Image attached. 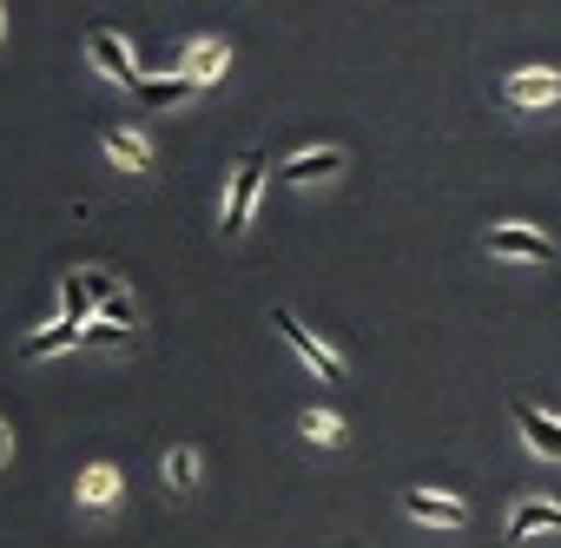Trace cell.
I'll use <instances>...</instances> for the list:
<instances>
[{
	"instance_id": "obj_9",
	"label": "cell",
	"mask_w": 561,
	"mask_h": 548,
	"mask_svg": "<svg viewBox=\"0 0 561 548\" xmlns=\"http://www.w3.org/2000/svg\"><path fill=\"white\" fill-rule=\"evenodd\" d=\"M337 172H344V146H311V152H298V159L277 165V179H285V185H311V179H337Z\"/></svg>"
},
{
	"instance_id": "obj_13",
	"label": "cell",
	"mask_w": 561,
	"mask_h": 548,
	"mask_svg": "<svg viewBox=\"0 0 561 548\" xmlns=\"http://www.w3.org/2000/svg\"><path fill=\"white\" fill-rule=\"evenodd\" d=\"M133 93H139V106L165 113V106H185V100L198 93V80H185V73H165V80H139Z\"/></svg>"
},
{
	"instance_id": "obj_17",
	"label": "cell",
	"mask_w": 561,
	"mask_h": 548,
	"mask_svg": "<svg viewBox=\"0 0 561 548\" xmlns=\"http://www.w3.org/2000/svg\"><path fill=\"white\" fill-rule=\"evenodd\" d=\"M298 430H305L311 443H331V449L344 443V416H337V410H305V416H298Z\"/></svg>"
},
{
	"instance_id": "obj_11",
	"label": "cell",
	"mask_w": 561,
	"mask_h": 548,
	"mask_svg": "<svg viewBox=\"0 0 561 548\" xmlns=\"http://www.w3.org/2000/svg\"><path fill=\"white\" fill-rule=\"evenodd\" d=\"M80 338H87V324L60 318V324H47V331L21 338V357H27V364H41V357H54V351H80Z\"/></svg>"
},
{
	"instance_id": "obj_21",
	"label": "cell",
	"mask_w": 561,
	"mask_h": 548,
	"mask_svg": "<svg viewBox=\"0 0 561 548\" xmlns=\"http://www.w3.org/2000/svg\"><path fill=\"white\" fill-rule=\"evenodd\" d=\"M0 34H8V14H0Z\"/></svg>"
},
{
	"instance_id": "obj_10",
	"label": "cell",
	"mask_w": 561,
	"mask_h": 548,
	"mask_svg": "<svg viewBox=\"0 0 561 548\" xmlns=\"http://www.w3.org/2000/svg\"><path fill=\"white\" fill-rule=\"evenodd\" d=\"M100 146H106V159H119L126 172H152V165H159V159H152V139L133 133V126H106Z\"/></svg>"
},
{
	"instance_id": "obj_19",
	"label": "cell",
	"mask_w": 561,
	"mask_h": 548,
	"mask_svg": "<svg viewBox=\"0 0 561 548\" xmlns=\"http://www.w3.org/2000/svg\"><path fill=\"white\" fill-rule=\"evenodd\" d=\"M126 338H133V331H119V324H106V318H93V324H87V338H80V344H87V351H119V344H126Z\"/></svg>"
},
{
	"instance_id": "obj_12",
	"label": "cell",
	"mask_w": 561,
	"mask_h": 548,
	"mask_svg": "<svg viewBox=\"0 0 561 548\" xmlns=\"http://www.w3.org/2000/svg\"><path fill=\"white\" fill-rule=\"evenodd\" d=\"M179 67H185V80H198V87H211V80H218V73L231 67V47H225V41H192Z\"/></svg>"
},
{
	"instance_id": "obj_2",
	"label": "cell",
	"mask_w": 561,
	"mask_h": 548,
	"mask_svg": "<svg viewBox=\"0 0 561 548\" xmlns=\"http://www.w3.org/2000/svg\"><path fill=\"white\" fill-rule=\"evenodd\" d=\"M257 192H264V152L251 146V152L231 165V192H225V238H238V231L251 225V205H257Z\"/></svg>"
},
{
	"instance_id": "obj_7",
	"label": "cell",
	"mask_w": 561,
	"mask_h": 548,
	"mask_svg": "<svg viewBox=\"0 0 561 548\" xmlns=\"http://www.w3.org/2000/svg\"><path fill=\"white\" fill-rule=\"evenodd\" d=\"M403 509L416 522H436V528H469V502L443 495V489H403Z\"/></svg>"
},
{
	"instance_id": "obj_14",
	"label": "cell",
	"mask_w": 561,
	"mask_h": 548,
	"mask_svg": "<svg viewBox=\"0 0 561 548\" xmlns=\"http://www.w3.org/2000/svg\"><path fill=\"white\" fill-rule=\"evenodd\" d=\"M119 489H126V476H119L113 463L80 469V502H87V509H113V502H119Z\"/></svg>"
},
{
	"instance_id": "obj_20",
	"label": "cell",
	"mask_w": 561,
	"mask_h": 548,
	"mask_svg": "<svg viewBox=\"0 0 561 548\" xmlns=\"http://www.w3.org/2000/svg\"><path fill=\"white\" fill-rule=\"evenodd\" d=\"M14 456V436H8V423H0V463H8Z\"/></svg>"
},
{
	"instance_id": "obj_3",
	"label": "cell",
	"mask_w": 561,
	"mask_h": 548,
	"mask_svg": "<svg viewBox=\"0 0 561 548\" xmlns=\"http://www.w3.org/2000/svg\"><path fill=\"white\" fill-rule=\"evenodd\" d=\"M502 100H508L515 113H541V106L561 100V73H554V67H515V73L502 80Z\"/></svg>"
},
{
	"instance_id": "obj_6",
	"label": "cell",
	"mask_w": 561,
	"mask_h": 548,
	"mask_svg": "<svg viewBox=\"0 0 561 548\" xmlns=\"http://www.w3.org/2000/svg\"><path fill=\"white\" fill-rule=\"evenodd\" d=\"M508 423L522 430V443L535 449V456H548V463H561V416H548V410H535V403H508Z\"/></svg>"
},
{
	"instance_id": "obj_15",
	"label": "cell",
	"mask_w": 561,
	"mask_h": 548,
	"mask_svg": "<svg viewBox=\"0 0 561 548\" xmlns=\"http://www.w3.org/2000/svg\"><path fill=\"white\" fill-rule=\"evenodd\" d=\"M535 528H561V502H515L508 509V541H528Z\"/></svg>"
},
{
	"instance_id": "obj_1",
	"label": "cell",
	"mask_w": 561,
	"mask_h": 548,
	"mask_svg": "<svg viewBox=\"0 0 561 548\" xmlns=\"http://www.w3.org/2000/svg\"><path fill=\"white\" fill-rule=\"evenodd\" d=\"M271 331L285 338V344H291V351H298V357H305L318 377H324V384H344V377H351V370H344V357H337L331 344H318V331H311L298 311H285V305H277V311H271Z\"/></svg>"
},
{
	"instance_id": "obj_16",
	"label": "cell",
	"mask_w": 561,
	"mask_h": 548,
	"mask_svg": "<svg viewBox=\"0 0 561 548\" xmlns=\"http://www.w3.org/2000/svg\"><path fill=\"white\" fill-rule=\"evenodd\" d=\"M60 298H67V318H73V324H93V318H100V305H93V285H87V271H73V278L60 285Z\"/></svg>"
},
{
	"instance_id": "obj_18",
	"label": "cell",
	"mask_w": 561,
	"mask_h": 548,
	"mask_svg": "<svg viewBox=\"0 0 561 548\" xmlns=\"http://www.w3.org/2000/svg\"><path fill=\"white\" fill-rule=\"evenodd\" d=\"M159 469H165V482H172V489H192V482H198V449H185V443H179Z\"/></svg>"
},
{
	"instance_id": "obj_5",
	"label": "cell",
	"mask_w": 561,
	"mask_h": 548,
	"mask_svg": "<svg viewBox=\"0 0 561 548\" xmlns=\"http://www.w3.org/2000/svg\"><path fill=\"white\" fill-rule=\"evenodd\" d=\"M489 258H522V264H548L554 258V244L535 231V225H489Z\"/></svg>"
},
{
	"instance_id": "obj_8",
	"label": "cell",
	"mask_w": 561,
	"mask_h": 548,
	"mask_svg": "<svg viewBox=\"0 0 561 548\" xmlns=\"http://www.w3.org/2000/svg\"><path fill=\"white\" fill-rule=\"evenodd\" d=\"M87 285H93V305H100V318H106V324L139 331V305H133V292H126V285H113L106 271H87Z\"/></svg>"
},
{
	"instance_id": "obj_4",
	"label": "cell",
	"mask_w": 561,
	"mask_h": 548,
	"mask_svg": "<svg viewBox=\"0 0 561 548\" xmlns=\"http://www.w3.org/2000/svg\"><path fill=\"white\" fill-rule=\"evenodd\" d=\"M87 60H93L106 80H119V87H139V80H146L139 60H133V47H126L113 27H93V34H87Z\"/></svg>"
}]
</instances>
